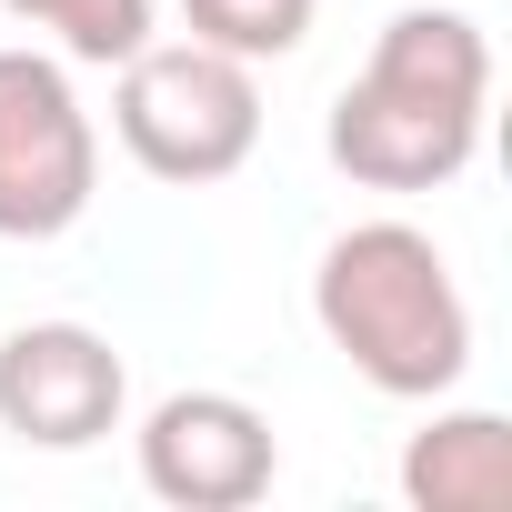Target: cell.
<instances>
[{
  "label": "cell",
  "instance_id": "1",
  "mask_svg": "<svg viewBox=\"0 0 512 512\" xmlns=\"http://www.w3.org/2000/svg\"><path fill=\"white\" fill-rule=\"evenodd\" d=\"M482 111H492V41L472 11H392L372 31V61L342 81L322 151L332 171H352L362 191H442L472 171L482 151Z\"/></svg>",
  "mask_w": 512,
  "mask_h": 512
},
{
  "label": "cell",
  "instance_id": "2",
  "mask_svg": "<svg viewBox=\"0 0 512 512\" xmlns=\"http://www.w3.org/2000/svg\"><path fill=\"white\" fill-rule=\"evenodd\" d=\"M322 342L392 402H442L472 372V302L422 221H352L312 262Z\"/></svg>",
  "mask_w": 512,
  "mask_h": 512
},
{
  "label": "cell",
  "instance_id": "3",
  "mask_svg": "<svg viewBox=\"0 0 512 512\" xmlns=\"http://www.w3.org/2000/svg\"><path fill=\"white\" fill-rule=\"evenodd\" d=\"M111 131L121 151L171 181V191H201V181H231L251 151H262V71L211 51V41H141L121 61V91H111Z\"/></svg>",
  "mask_w": 512,
  "mask_h": 512
},
{
  "label": "cell",
  "instance_id": "4",
  "mask_svg": "<svg viewBox=\"0 0 512 512\" xmlns=\"http://www.w3.org/2000/svg\"><path fill=\"white\" fill-rule=\"evenodd\" d=\"M101 201V131L71 61L41 41L0 51V241H61Z\"/></svg>",
  "mask_w": 512,
  "mask_h": 512
},
{
  "label": "cell",
  "instance_id": "5",
  "mask_svg": "<svg viewBox=\"0 0 512 512\" xmlns=\"http://www.w3.org/2000/svg\"><path fill=\"white\" fill-rule=\"evenodd\" d=\"M131 412V362L91 322H21L0 332V432L31 452H91Z\"/></svg>",
  "mask_w": 512,
  "mask_h": 512
},
{
  "label": "cell",
  "instance_id": "6",
  "mask_svg": "<svg viewBox=\"0 0 512 512\" xmlns=\"http://www.w3.org/2000/svg\"><path fill=\"white\" fill-rule=\"evenodd\" d=\"M282 472L262 402L241 392H161L141 412V492L171 512H251Z\"/></svg>",
  "mask_w": 512,
  "mask_h": 512
},
{
  "label": "cell",
  "instance_id": "7",
  "mask_svg": "<svg viewBox=\"0 0 512 512\" xmlns=\"http://www.w3.org/2000/svg\"><path fill=\"white\" fill-rule=\"evenodd\" d=\"M402 502L412 512H502L512 502V422L482 402L432 412L402 442Z\"/></svg>",
  "mask_w": 512,
  "mask_h": 512
},
{
  "label": "cell",
  "instance_id": "8",
  "mask_svg": "<svg viewBox=\"0 0 512 512\" xmlns=\"http://www.w3.org/2000/svg\"><path fill=\"white\" fill-rule=\"evenodd\" d=\"M21 31H41L61 61H91V71H121L141 41H151V0H0Z\"/></svg>",
  "mask_w": 512,
  "mask_h": 512
},
{
  "label": "cell",
  "instance_id": "9",
  "mask_svg": "<svg viewBox=\"0 0 512 512\" xmlns=\"http://www.w3.org/2000/svg\"><path fill=\"white\" fill-rule=\"evenodd\" d=\"M312 11L322 0H181V31L262 71V61H292L312 41Z\"/></svg>",
  "mask_w": 512,
  "mask_h": 512
}]
</instances>
